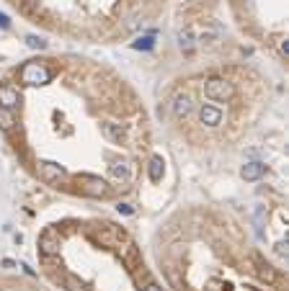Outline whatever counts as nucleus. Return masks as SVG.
I'll return each mask as SVG.
<instances>
[{
  "label": "nucleus",
  "instance_id": "nucleus-1",
  "mask_svg": "<svg viewBox=\"0 0 289 291\" xmlns=\"http://www.w3.org/2000/svg\"><path fill=\"white\" fill-rule=\"evenodd\" d=\"M204 96L214 103H225L235 96V88H233V82L225 80V78H209L206 85H204Z\"/></svg>",
  "mask_w": 289,
  "mask_h": 291
},
{
  "label": "nucleus",
  "instance_id": "nucleus-2",
  "mask_svg": "<svg viewBox=\"0 0 289 291\" xmlns=\"http://www.w3.org/2000/svg\"><path fill=\"white\" fill-rule=\"evenodd\" d=\"M49 80H52V72L41 62H26L21 67V82H26V85H47Z\"/></svg>",
  "mask_w": 289,
  "mask_h": 291
},
{
  "label": "nucleus",
  "instance_id": "nucleus-9",
  "mask_svg": "<svg viewBox=\"0 0 289 291\" xmlns=\"http://www.w3.org/2000/svg\"><path fill=\"white\" fill-rule=\"evenodd\" d=\"M196 41H199V34H196L194 26H186L184 31H178V47L184 49V52H191L196 47Z\"/></svg>",
  "mask_w": 289,
  "mask_h": 291
},
{
  "label": "nucleus",
  "instance_id": "nucleus-15",
  "mask_svg": "<svg viewBox=\"0 0 289 291\" xmlns=\"http://www.w3.org/2000/svg\"><path fill=\"white\" fill-rule=\"evenodd\" d=\"M13 127H16V113L0 106V129H3V131H11Z\"/></svg>",
  "mask_w": 289,
  "mask_h": 291
},
{
  "label": "nucleus",
  "instance_id": "nucleus-23",
  "mask_svg": "<svg viewBox=\"0 0 289 291\" xmlns=\"http://www.w3.org/2000/svg\"><path fill=\"white\" fill-rule=\"evenodd\" d=\"M145 291H163V286H160V284H153V281H150V284L145 286Z\"/></svg>",
  "mask_w": 289,
  "mask_h": 291
},
{
  "label": "nucleus",
  "instance_id": "nucleus-16",
  "mask_svg": "<svg viewBox=\"0 0 289 291\" xmlns=\"http://www.w3.org/2000/svg\"><path fill=\"white\" fill-rule=\"evenodd\" d=\"M65 286H68V291H90L85 281H80L78 276H72V273L65 276Z\"/></svg>",
  "mask_w": 289,
  "mask_h": 291
},
{
  "label": "nucleus",
  "instance_id": "nucleus-20",
  "mask_svg": "<svg viewBox=\"0 0 289 291\" xmlns=\"http://www.w3.org/2000/svg\"><path fill=\"white\" fill-rule=\"evenodd\" d=\"M276 253L282 255V258H287V253H289V242H287V240H282V242L276 245Z\"/></svg>",
  "mask_w": 289,
  "mask_h": 291
},
{
  "label": "nucleus",
  "instance_id": "nucleus-21",
  "mask_svg": "<svg viewBox=\"0 0 289 291\" xmlns=\"http://www.w3.org/2000/svg\"><path fill=\"white\" fill-rule=\"evenodd\" d=\"M117 211H119V214H124V217H129V214L135 211V209H132L129 204H117Z\"/></svg>",
  "mask_w": 289,
  "mask_h": 291
},
{
  "label": "nucleus",
  "instance_id": "nucleus-11",
  "mask_svg": "<svg viewBox=\"0 0 289 291\" xmlns=\"http://www.w3.org/2000/svg\"><path fill=\"white\" fill-rule=\"evenodd\" d=\"M101 131L111 139V142H117V145H121V142H124V137H127V131H124L121 124H114V121H106L103 127H101Z\"/></svg>",
  "mask_w": 289,
  "mask_h": 291
},
{
  "label": "nucleus",
  "instance_id": "nucleus-4",
  "mask_svg": "<svg viewBox=\"0 0 289 291\" xmlns=\"http://www.w3.org/2000/svg\"><path fill=\"white\" fill-rule=\"evenodd\" d=\"M60 247H62V240H60V235H57L54 229H47L44 235L39 237V253L41 255H47V258L60 255Z\"/></svg>",
  "mask_w": 289,
  "mask_h": 291
},
{
  "label": "nucleus",
  "instance_id": "nucleus-7",
  "mask_svg": "<svg viewBox=\"0 0 289 291\" xmlns=\"http://www.w3.org/2000/svg\"><path fill=\"white\" fill-rule=\"evenodd\" d=\"M240 176H243V180H248V183L261 180L263 176H266V165H263L261 160H251V162H245V165H243Z\"/></svg>",
  "mask_w": 289,
  "mask_h": 291
},
{
  "label": "nucleus",
  "instance_id": "nucleus-14",
  "mask_svg": "<svg viewBox=\"0 0 289 291\" xmlns=\"http://www.w3.org/2000/svg\"><path fill=\"white\" fill-rule=\"evenodd\" d=\"M255 265H258V276H261V281H266V284H276V271L271 268L266 260L255 258Z\"/></svg>",
  "mask_w": 289,
  "mask_h": 291
},
{
  "label": "nucleus",
  "instance_id": "nucleus-10",
  "mask_svg": "<svg viewBox=\"0 0 289 291\" xmlns=\"http://www.w3.org/2000/svg\"><path fill=\"white\" fill-rule=\"evenodd\" d=\"M191 111H194V101L188 96H176L173 98V113H176V119H186Z\"/></svg>",
  "mask_w": 289,
  "mask_h": 291
},
{
  "label": "nucleus",
  "instance_id": "nucleus-19",
  "mask_svg": "<svg viewBox=\"0 0 289 291\" xmlns=\"http://www.w3.org/2000/svg\"><path fill=\"white\" fill-rule=\"evenodd\" d=\"M132 47H135V49H145V52H147V49L155 47V36H139L137 41H132Z\"/></svg>",
  "mask_w": 289,
  "mask_h": 291
},
{
  "label": "nucleus",
  "instance_id": "nucleus-24",
  "mask_svg": "<svg viewBox=\"0 0 289 291\" xmlns=\"http://www.w3.org/2000/svg\"><path fill=\"white\" fill-rule=\"evenodd\" d=\"M282 54H284V57L289 54V41H282Z\"/></svg>",
  "mask_w": 289,
  "mask_h": 291
},
{
  "label": "nucleus",
  "instance_id": "nucleus-17",
  "mask_svg": "<svg viewBox=\"0 0 289 291\" xmlns=\"http://www.w3.org/2000/svg\"><path fill=\"white\" fill-rule=\"evenodd\" d=\"M121 258H124L129 265H135V263H137V245H135V242H127V245L121 247Z\"/></svg>",
  "mask_w": 289,
  "mask_h": 291
},
{
  "label": "nucleus",
  "instance_id": "nucleus-12",
  "mask_svg": "<svg viewBox=\"0 0 289 291\" xmlns=\"http://www.w3.org/2000/svg\"><path fill=\"white\" fill-rule=\"evenodd\" d=\"M163 173H165L163 157H160V155L150 157V165H147V176H150V180H153V183H160V180H163Z\"/></svg>",
  "mask_w": 289,
  "mask_h": 291
},
{
  "label": "nucleus",
  "instance_id": "nucleus-13",
  "mask_svg": "<svg viewBox=\"0 0 289 291\" xmlns=\"http://www.w3.org/2000/svg\"><path fill=\"white\" fill-rule=\"evenodd\" d=\"M129 173H132V168H129V162H124V160L109 165V176L114 180H129Z\"/></svg>",
  "mask_w": 289,
  "mask_h": 291
},
{
  "label": "nucleus",
  "instance_id": "nucleus-6",
  "mask_svg": "<svg viewBox=\"0 0 289 291\" xmlns=\"http://www.w3.org/2000/svg\"><path fill=\"white\" fill-rule=\"evenodd\" d=\"M18 103H21V93L13 85L3 82V85H0V106L8 109V111H16V109H18Z\"/></svg>",
  "mask_w": 289,
  "mask_h": 291
},
{
  "label": "nucleus",
  "instance_id": "nucleus-22",
  "mask_svg": "<svg viewBox=\"0 0 289 291\" xmlns=\"http://www.w3.org/2000/svg\"><path fill=\"white\" fill-rule=\"evenodd\" d=\"M0 29H11V18L5 13H0Z\"/></svg>",
  "mask_w": 289,
  "mask_h": 291
},
{
  "label": "nucleus",
  "instance_id": "nucleus-18",
  "mask_svg": "<svg viewBox=\"0 0 289 291\" xmlns=\"http://www.w3.org/2000/svg\"><path fill=\"white\" fill-rule=\"evenodd\" d=\"M26 47L29 49H39V52H41V49H47V41L41 36H36V34H29L26 36Z\"/></svg>",
  "mask_w": 289,
  "mask_h": 291
},
{
  "label": "nucleus",
  "instance_id": "nucleus-8",
  "mask_svg": "<svg viewBox=\"0 0 289 291\" xmlns=\"http://www.w3.org/2000/svg\"><path fill=\"white\" fill-rule=\"evenodd\" d=\"M199 121L204 124V127H220V124H222V111L217 109V106L204 103L199 109Z\"/></svg>",
  "mask_w": 289,
  "mask_h": 291
},
{
  "label": "nucleus",
  "instance_id": "nucleus-3",
  "mask_svg": "<svg viewBox=\"0 0 289 291\" xmlns=\"http://www.w3.org/2000/svg\"><path fill=\"white\" fill-rule=\"evenodd\" d=\"M80 188H83V194L85 196H93V198H103V196H109V183H106L103 178H98V176H88V173H83L80 176Z\"/></svg>",
  "mask_w": 289,
  "mask_h": 291
},
{
  "label": "nucleus",
  "instance_id": "nucleus-5",
  "mask_svg": "<svg viewBox=\"0 0 289 291\" xmlns=\"http://www.w3.org/2000/svg\"><path fill=\"white\" fill-rule=\"evenodd\" d=\"M39 178L47 180V183H60L65 178V168L60 162H52V160H41L39 162Z\"/></svg>",
  "mask_w": 289,
  "mask_h": 291
}]
</instances>
